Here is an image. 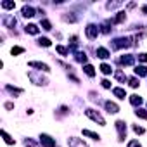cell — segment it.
Masks as SVG:
<instances>
[{"instance_id": "cell-1", "label": "cell", "mask_w": 147, "mask_h": 147, "mask_svg": "<svg viewBox=\"0 0 147 147\" xmlns=\"http://www.w3.org/2000/svg\"><path fill=\"white\" fill-rule=\"evenodd\" d=\"M85 114H87V116H88L90 119L97 121L99 125H102V126L106 125V119H104V118H102V116H100V114H99L97 111H94V109H87V111H85Z\"/></svg>"}, {"instance_id": "cell-2", "label": "cell", "mask_w": 147, "mask_h": 147, "mask_svg": "<svg viewBox=\"0 0 147 147\" xmlns=\"http://www.w3.org/2000/svg\"><path fill=\"white\" fill-rule=\"evenodd\" d=\"M40 142H42L43 147H55V140L50 135H47V133H42L40 135Z\"/></svg>"}, {"instance_id": "cell-3", "label": "cell", "mask_w": 147, "mask_h": 147, "mask_svg": "<svg viewBox=\"0 0 147 147\" xmlns=\"http://www.w3.org/2000/svg\"><path fill=\"white\" fill-rule=\"evenodd\" d=\"M85 33H87V36H88L90 40H95L97 35H99V28H97L95 24H88L87 30H85Z\"/></svg>"}, {"instance_id": "cell-4", "label": "cell", "mask_w": 147, "mask_h": 147, "mask_svg": "<svg viewBox=\"0 0 147 147\" xmlns=\"http://www.w3.org/2000/svg\"><path fill=\"white\" fill-rule=\"evenodd\" d=\"M67 145L69 147H88L82 138H76V137H71V138H67Z\"/></svg>"}, {"instance_id": "cell-5", "label": "cell", "mask_w": 147, "mask_h": 147, "mask_svg": "<svg viewBox=\"0 0 147 147\" xmlns=\"http://www.w3.org/2000/svg\"><path fill=\"white\" fill-rule=\"evenodd\" d=\"M116 130L119 133V140H125V137H126V125H125V121H116Z\"/></svg>"}, {"instance_id": "cell-6", "label": "cell", "mask_w": 147, "mask_h": 147, "mask_svg": "<svg viewBox=\"0 0 147 147\" xmlns=\"http://www.w3.org/2000/svg\"><path fill=\"white\" fill-rule=\"evenodd\" d=\"M30 66H31V67H36L38 71H43V73H49V71H50V67H49L47 64H43V62H36V61H31V62H30Z\"/></svg>"}, {"instance_id": "cell-7", "label": "cell", "mask_w": 147, "mask_h": 147, "mask_svg": "<svg viewBox=\"0 0 147 147\" xmlns=\"http://www.w3.org/2000/svg\"><path fill=\"white\" fill-rule=\"evenodd\" d=\"M128 45H130V40H128V38H118V40H114V43H113L114 49H121V47H128Z\"/></svg>"}, {"instance_id": "cell-8", "label": "cell", "mask_w": 147, "mask_h": 147, "mask_svg": "<svg viewBox=\"0 0 147 147\" xmlns=\"http://www.w3.org/2000/svg\"><path fill=\"white\" fill-rule=\"evenodd\" d=\"M106 109H107V113H111V114H116V113L119 111L118 104H114V102H111V100H107V102H106Z\"/></svg>"}, {"instance_id": "cell-9", "label": "cell", "mask_w": 147, "mask_h": 147, "mask_svg": "<svg viewBox=\"0 0 147 147\" xmlns=\"http://www.w3.org/2000/svg\"><path fill=\"white\" fill-rule=\"evenodd\" d=\"M4 26H5V28H12V26H16V19H14L12 16H5V18H4Z\"/></svg>"}, {"instance_id": "cell-10", "label": "cell", "mask_w": 147, "mask_h": 147, "mask_svg": "<svg viewBox=\"0 0 147 147\" xmlns=\"http://www.w3.org/2000/svg\"><path fill=\"white\" fill-rule=\"evenodd\" d=\"M111 54H109V50L107 49H104V47H99L97 49V57H100V59H107Z\"/></svg>"}, {"instance_id": "cell-11", "label": "cell", "mask_w": 147, "mask_h": 147, "mask_svg": "<svg viewBox=\"0 0 147 147\" xmlns=\"http://www.w3.org/2000/svg\"><path fill=\"white\" fill-rule=\"evenodd\" d=\"M23 16H24V18H33V16H35V9L24 5V7H23Z\"/></svg>"}, {"instance_id": "cell-12", "label": "cell", "mask_w": 147, "mask_h": 147, "mask_svg": "<svg viewBox=\"0 0 147 147\" xmlns=\"http://www.w3.org/2000/svg\"><path fill=\"white\" fill-rule=\"evenodd\" d=\"M24 31L30 33V35H38V26H36V24H26Z\"/></svg>"}, {"instance_id": "cell-13", "label": "cell", "mask_w": 147, "mask_h": 147, "mask_svg": "<svg viewBox=\"0 0 147 147\" xmlns=\"http://www.w3.org/2000/svg\"><path fill=\"white\" fill-rule=\"evenodd\" d=\"M135 75L145 76V75H147V67H145V66H137V67H135Z\"/></svg>"}, {"instance_id": "cell-14", "label": "cell", "mask_w": 147, "mask_h": 147, "mask_svg": "<svg viewBox=\"0 0 147 147\" xmlns=\"http://www.w3.org/2000/svg\"><path fill=\"white\" fill-rule=\"evenodd\" d=\"M113 94H114V95H116L118 99H121V100H123V99L126 97V92H125L123 88H114V90H113Z\"/></svg>"}, {"instance_id": "cell-15", "label": "cell", "mask_w": 147, "mask_h": 147, "mask_svg": "<svg viewBox=\"0 0 147 147\" xmlns=\"http://www.w3.org/2000/svg\"><path fill=\"white\" fill-rule=\"evenodd\" d=\"M130 102H131L133 106H140V104H142V97H140V95H131V97H130Z\"/></svg>"}, {"instance_id": "cell-16", "label": "cell", "mask_w": 147, "mask_h": 147, "mask_svg": "<svg viewBox=\"0 0 147 147\" xmlns=\"http://www.w3.org/2000/svg\"><path fill=\"white\" fill-rule=\"evenodd\" d=\"M83 135H85V137H90V138H94V140H99V138H100L99 133H94V131H90V130H83Z\"/></svg>"}, {"instance_id": "cell-17", "label": "cell", "mask_w": 147, "mask_h": 147, "mask_svg": "<svg viewBox=\"0 0 147 147\" xmlns=\"http://www.w3.org/2000/svg\"><path fill=\"white\" fill-rule=\"evenodd\" d=\"M83 71L87 73L88 76H95V69H94V66H90V64H87V66L83 67Z\"/></svg>"}, {"instance_id": "cell-18", "label": "cell", "mask_w": 147, "mask_h": 147, "mask_svg": "<svg viewBox=\"0 0 147 147\" xmlns=\"http://www.w3.org/2000/svg\"><path fill=\"white\" fill-rule=\"evenodd\" d=\"M119 62H121V64H126V66H130V64H133V57H131V55L121 57V59H119Z\"/></svg>"}, {"instance_id": "cell-19", "label": "cell", "mask_w": 147, "mask_h": 147, "mask_svg": "<svg viewBox=\"0 0 147 147\" xmlns=\"http://www.w3.org/2000/svg\"><path fill=\"white\" fill-rule=\"evenodd\" d=\"M100 71L104 73V75H111V73H113V67H111L109 64H102V66H100Z\"/></svg>"}, {"instance_id": "cell-20", "label": "cell", "mask_w": 147, "mask_h": 147, "mask_svg": "<svg viewBox=\"0 0 147 147\" xmlns=\"http://www.w3.org/2000/svg\"><path fill=\"white\" fill-rule=\"evenodd\" d=\"M23 52H24V49H23V47H12V49H11V54H12V55L23 54Z\"/></svg>"}, {"instance_id": "cell-21", "label": "cell", "mask_w": 147, "mask_h": 147, "mask_svg": "<svg viewBox=\"0 0 147 147\" xmlns=\"http://www.w3.org/2000/svg\"><path fill=\"white\" fill-rule=\"evenodd\" d=\"M135 114H137L138 118H142V119H147V111H144V109H137Z\"/></svg>"}, {"instance_id": "cell-22", "label": "cell", "mask_w": 147, "mask_h": 147, "mask_svg": "<svg viewBox=\"0 0 147 147\" xmlns=\"http://www.w3.org/2000/svg\"><path fill=\"white\" fill-rule=\"evenodd\" d=\"M24 145H26V147H40V145H38L35 140H31V138H26V140H24Z\"/></svg>"}, {"instance_id": "cell-23", "label": "cell", "mask_w": 147, "mask_h": 147, "mask_svg": "<svg viewBox=\"0 0 147 147\" xmlns=\"http://www.w3.org/2000/svg\"><path fill=\"white\" fill-rule=\"evenodd\" d=\"M2 7H4V9H14L16 4H14V2H9V0H5V2H2Z\"/></svg>"}, {"instance_id": "cell-24", "label": "cell", "mask_w": 147, "mask_h": 147, "mask_svg": "<svg viewBox=\"0 0 147 147\" xmlns=\"http://www.w3.org/2000/svg\"><path fill=\"white\" fill-rule=\"evenodd\" d=\"M5 88H7V90H9V92H11V94H16V95H19V94H21V92H23V90H21V88H14V87H11V85H7V87H5Z\"/></svg>"}, {"instance_id": "cell-25", "label": "cell", "mask_w": 147, "mask_h": 147, "mask_svg": "<svg viewBox=\"0 0 147 147\" xmlns=\"http://www.w3.org/2000/svg\"><path fill=\"white\" fill-rule=\"evenodd\" d=\"M125 18H126V14H125V12H118V16H116V19H114V23H121V21H125Z\"/></svg>"}, {"instance_id": "cell-26", "label": "cell", "mask_w": 147, "mask_h": 147, "mask_svg": "<svg viewBox=\"0 0 147 147\" xmlns=\"http://www.w3.org/2000/svg\"><path fill=\"white\" fill-rule=\"evenodd\" d=\"M42 26H43V30H47V31H49V30H52V24H50V21H47V19H43V21H42Z\"/></svg>"}, {"instance_id": "cell-27", "label": "cell", "mask_w": 147, "mask_h": 147, "mask_svg": "<svg viewBox=\"0 0 147 147\" xmlns=\"http://www.w3.org/2000/svg\"><path fill=\"white\" fill-rule=\"evenodd\" d=\"M38 43H40V45H43V47H50V40H49V38H40V40H38Z\"/></svg>"}, {"instance_id": "cell-28", "label": "cell", "mask_w": 147, "mask_h": 147, "mask_svg": "<svg viewBox=\"0 0 147 147\" xmlns=\"http://www.w3.org/2000/svg\"><path fill=\"white\" fill-rule=\"evenodd\" d=\"M55 50H57V52H59L61 55H66V54H67V50H66V49H64L62 45H57V47H55Z\"/></svg>"}, {"instance_id": "cell-29", "label": "cell", "mask_w": 147, "mask_h": 147, "mask_svg": "<svg viewBox=\"0 0 147 147\" xmlns=\"http://www.w3.org/2000/svg\"><path fill=\"white\" fill-rule=\"evenodd\" d=\"M128 82H130V87H133V88H137V87H138V85H140V83H138V80H137V78H130V80H128Z\"/></svg>"}, {"instance_id": "cell-30", "label": "cell", "mask_w": 147, "mask_h": 147, "mask_svg": "<svg viewBox=\"0 0 147 147\" xmlns=\"http://www.w3.org/2000/svg\"><path fill=\"white\" fill-rule=\"evenodd\" d=\"M2 135H4V138H5V142H7V144H14V140L7 135V131H5V130H2Z\"/></svg>"}, {"instance_id": "cell-31", "label": "cell", "mask_w": 147, "mask_h": 147, "mask_svg": "<svg viewBox=\"0 0 147 147\" xmlns=\"http://www.w3.org/2000/svg\"><path fill=\"white\" fill-rule=\"evenodd\" d=\"M128 147H142V145H140L138 140H130V142H128Z\"/></svg>"}, {"instance_id": "cell-32", "label": "cell", "mask_w": 147, "mask_h": 147, "mask_svg": "<svg viewBox=\"0 0 147 147\" xmlns=\"http://www.w3.org/2000/svg\"><path fill=\"white\" fill-rule=\"evenodd\" d=\"M100 83H102V87H104V88H111V82H109V80H102Z\"/></svg>"}, {"instance_id": "cell-33", "label": "cell", "mask_w": 147, "mask_h": 147, "mask_svg": "<svg viewBox=\"0 0 147 147\" xmlns=\"http://www.w3.org/2000/svg\"><path fill=\"white\" fill-rule=\"evenodd\" d=\"M133 131L135 133H144V128L142 126H133Z\"/></svg>"}, {"instance_id": "cell-34", "label": "cell", "mask_w": 147, "mask_h": 147, "mask_svg": "<svg viewBox=\"0 0 147 147\" xmlns=\"http://www.w3.org/2000/svg\"><path fill=\"white\" fill-rule=\"evenodd\" d=\"M138 61H142V62H147V54H140V55H138Z\"/></svg>"}, {"instance_id": "cell-35", "label": "cell", "mask_w": 147, "mask_h": 147, "mask_svg": "<svg viewBox=\"0 0 147 147\" xmlns=\"http://www.w3.org/2000/svg\"><path fill=\"white\" fill-rule=\"evenodd\" d=\"M116 78H118V80H123V78H125V75H123L121 71H118V73H116Z\"/></svg>"}, {"instance_id": "cell-36", "label": "cell", "mask_w": 147, "mask_h": 147, "mask_svg": "<svg viewBox=\"0 0 147 147\" xmlns=\"http://www.w3.org/2000/svg\"><path fill=\"white\" fill-rule=\"evenodd\" d=\"M12 107H14V104H12V102H7V104H5V109H12Z\"/></svg>"}, {"instance_id": "cell-37", "label": "cell", "mask_w": 147, "mask_h": 147, "mask_svg": "<svg viewBox=\"0 0 147 147\" xmlns=\"http://www.w3.org/2000/svg\"><path fill=\"white\" fill-rule=\"evenodd\" d=\"M142 12H145V14H147V5H144V7H142Z\"/></svg>"}]
</instances>
